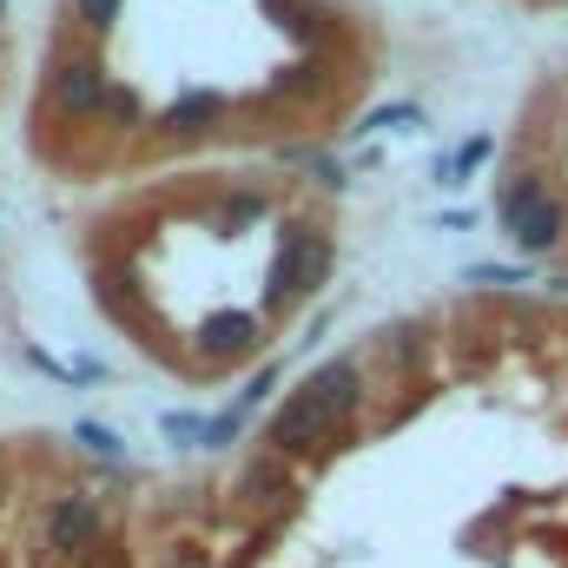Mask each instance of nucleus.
Returning a JSON list of instances; mask_svg holds the SVG:
<instances>
[{
	"label": "nucleus",
	"instance_id": "0eeeda50",
	"mask_svg": "<svg viewBox=\"0 0 568 568\" xmlns=\"http://www.w3.org/2000/svg\"><path fill=\"white\" fill-rule=\"evenodd\" d=\"M219 113H225V100H219V93H179V100L159 113V126H165L172 140H199V133H212V126H219Z\"/></svg>",
	"mask_w": 568,
	"mask_h": 568
},
{
	"label": "nucleus",
	"instance_id": "7ed1b4c3",
	"mask_svg": "<svg viewBox=\"0 0 568 568\" xmlns=\"http://www.w3.org/2000/svg\"><path fill=\"white\" fill-rule=\"evenodd\" d=\"M496 212H503V232L529 252V258H542V252H556L568 232V212L562 199L536 179V172H523V179H509L503 185V199H496Z\"/></svg>",
	"mask_w": 568,
	"mask_h": 568
},
{
	"label": "nucleus",
	"instance_id": "423d86ee",
	"mask_svg": "<svg viewBox=\"0 0 568 568\" xmlns=\"http://www.w3.org/2000/svg\"><path fill=\"white\" fill-rule=\"evenodd\" d=\"M199 344H205V357H245L265 344V317L258 311H219V317H205Z\"/></svg>",
	"mask_w": 568,
	"mask_h": 568
},
{
	"label": "nucleus",
	"instance_id": "9b49d317",
	"mask_svg": "<svg viewBox=\"0 0 568 568\" xmlns=\"http://www.w3.org/2000/svg\"><path fill=\"white\" fill-rule=\"evenodd\" d=\"M317 87H324V67H317V60H297V67H278L272 100H304V93H317Z\"/></svg>",
	"mask_w": 568,
	"mask_h": 568
},
{
	"label": "nucleus",
	"instance_id": "dca6fc26",
	"mask_svg": "<svg viewBox=\"0 0 568 568\" xmlns=\"http://www.w3.org/2000/svg\"><path fill=\"white\" fill-rule=\"evenodd\" d=\"M120 7H126V0H73V20H80L87 33H106V27L120 20Z\"/></svg>",
	"mask_w": 568,
	"mask_h": 568
},
{
	"label": "nucleus",
	"instance_id": "9d476101",
	"mask_svg": "<svg viewBox=\"0 0 568 568\" xmlns=\"http://www.w3.org/2000/svg\"><path fill=\"white\" fill-rule=\"evenodd\" d=\"M489 152H496V140H483V133H476V140H463V145H456V159H443V165H436V185H463L476 165H489Z\"/></svg>",
	"mask_w": 568,
	"mask_h": 568
},
{
	"label": "nucleus",
	"instance_id": "f257e3e1",
	"mask_svg": "<svg viewBox=\"0 0 568 568\" xmlns=\"http://www.w3.org/2000/svg\"><path fill=\"white\" fill-rule=\"evenodd\" d=\"M357 404H364V364L357 357H331V364H317L291 397H284V410L265 424V443H272V456H311L317 443H331L337 429L357 417Z\"/></svg>",
	"mask_w": 568,
	"mask_h": 568
},
{
	"label": "nucleus",
	"instance_id": "1a4fd4ad",
	"mask_svg": "<svg viewBox=\"0 0 568 568\" xmlns=\"http://www.w3.org/2000/svg\"><path fill=\"white\" fill-rule=\"evenodd\" d=\"M239 489H245V503H278V496H291V469H284V456L265 449V456L245 469V483H239Z\"/></svg>",
	"mask_w": 568,
	"mask_h": 568
},
{
	"label": "nucleus",
	"instance_id": "20e7f679",
	"mask_svg": "<svg viewBox=\"0 0 568 568\" xmlns=\"http://www.w3.org/2000/svg\"><path fill=\"white\" fill-rule=\"evenodd\" d=\"M106 100H113V80H106V67L93 53H67L47 73V106L60 120H93V113H106Z\"/></svg>",
	"mask_w": 568,
	"mask_h": 568
},
{
	"label": "nucleus",
	"instance_id": "ddd939ff",
	"mask_svg": "<svg viewBox=\"0 0 568 568\" xmlns=\"http://www.w3.org/2000/svg\"><path fill=\"white\" fill-rule=\"evenodd\" d=\"M404 126H424V106L397 100V106H377V113H364V120H357V133H404Z\"/></svg>",
	"mask_w": 568,
	"mask_h": 568
},
{
	"label": "nucleus",
	"instance_id": "6e6552de",
	"mask_svg": "<svg viewBox=\"0 0 568 568\" xmlns=\"http://www.w3.org/2000/svg\"><path fill=\"white\" fill-rule=\"evenodd\" d=\"M258 219H272V199H265L258 185L225 192V205H219V232H225V239H232V232H245V225H258Z\"/></svg>",
	"mask_w": 568,
	"mask_h": 568
},
{
	"label": "nucleus",
	"instance_id": "a211bd4d",
	"mask_svg": "<svg viewBox=\"0 0 568 568\" xmlns=\"http://www.w3.org/2000/svg\"><path fill=\"white\" fill-rule=\"evenodd\" d=\"M0 13H7V0H0Z\"/></svg>",
	"mask_w": 568,
	"mask_h": 568
},
{
	"label": "nucleus",
	"instance_id": "f8f14e48",
	"mask_svg": "<svg viewBox=\"0 0 568 568\" xmlns=\"http://www.w3.org/2000/svg\"><path fill=\"white\" fill-rule=\"evenodd\" d=\"M73 436H80V449H93L100 463H126V436L113 424H93V417H87V424H73Z\"/></svg>",
	"mask_w": 568,
	"mask_h": 568
},
{
	"label": "nucleus",
	"instance_id": "f03ea898",
	"mask_svg": "<svg viewBox=\"0 0 568 568\" xmlns=\"http://www.w3.org/2000/svg\"><path fill=\"white\" fill-rule=\"evenodd\" d=\"M331 232H317V225H284L278 232V258H272V272H265V311H291V304H304L317 284L331 278Z\"/></svg>",
	"mask_w": 568,
	"mask_h": 568
},
{
	"label": "nucleus",
	"instance_id": "f3484780",
	"mask_svg": "<svg viewBox=\"0 0 568 568\" xmlns=\"http://www.w3.org/2000/svg\"><path fill=\"white\" fill-rule=\"evenodd\" d=\"M106 113H113L120 126H140V93H126V87H113V100H106Z\"/></svg>",
	"mask_w": 568,
	"mask_h": 568
},
{
	"label": "nucleus",
	"instance_id": "2eb2a0df",
	"mask_svg": "<svg viewBox=\"0 0 568 568\" xmlns=\"http://www.w3.org/2000/svg\"><path fill=\"white\" fill-rule=\"evenodd\" d=\"M278 377H284V364H265V371H258V377H252V384L239 390V404H232V410H239V417L252 424V410H258V404L272 397V384H278Z\"/></svg>",
	"mask_w": 568,
	"mask_h": 568
},
{
	"label": "nucleus",
	"instance_id": "39448f33",
	"mask_svg": "<svg viewBox=\"0 0 568 568\" xmlns=\"http://www.w3.org/2000/svg\"><path fill=\"white\" fill-rule=\"evenodd\" d=\"M106 536V503L100 496H60L47 503V549L60 562H87Z\"/></svg>",
	"mask_w": 568,
	"mask_h": 568
},
{
	"label": "nucleus",
	"instance_id": "4468645a",
	"mask_svg": "<svg viewBox=\"0 0 568 568\" xmlns=\"http://www.w3.org/2000/svg\"><path fill=\"white\" fill-rule=\"evenodd\" d=\"M291 165L317 172V185H344V165H337L331 152H317V145H291Z\"/></svg>",
	"mask_w": 568,
	"mask_h": 568
}]
</instances>
